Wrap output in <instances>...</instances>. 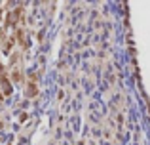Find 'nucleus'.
<instances>
[{"mask_svg":"<svg viewBox=\"0 0 150 145\" xmlns=\"http://www.w3.org/2000/svg\"><path fill=\"white\" fill-rule=\"evenodd\" d=\"M17 40H19V44H21V46H27V40H25V33H23V29L17 31Z\"/></svg>","mask_w":150,"mask_h":145,"instance_id":"7ed1b4c3","label":"nucleus"},{"mask_svg":"<svg viewBox=\"0 0 150 145\" xmlns=\"http://www.w3.org/2000/svg\"><path fill=\"white\" fill-rule=\"evenodd\" d=\"M0 17H2V10H0Z\"/></svg>","mask_w":150,"mask_h":145,"instance_id":"39448f33","label":"nucleus"},{"mask_svg":"<svg viewBox=\"0 0 150 145\" xmlns=\"http://www.w3.org/2000/svg\"><path fill=\"white\" fill-rule=\"evenodd\" d=\"M2 71H4V69H2V65H0V73H2Z\"/></svg>","mask_w":150,"mask_h":145,"instance_id":"20e7f679","label":"nucleus"},{"mask_svg":"<svg viewBox=\"0 0 150 145\" xmlns=\"http://www.w3.org/2000/svg\"><path fill=\"white\" fill-rule=\"evenodd\" d=\"M0 86H2V96H10L11 94V84H10V80H8L6 76H0Z\"/></svg>","mask_w":150,"mask_h":145,"instance_id":"f257e3e1","label":"nucleus"},{"mask_svg":"<svg viewBox=\"0 0 150 145\" xmlns=\"http://www.w3.org/2000/svg\"><path fill=\"white\" fill-rule=\"evenodd\" d=\"M36 94H38L36 84H34V82H29V84H27V97H34Z\"/></svg>","mask_w":150,"mask_h":145,"instance_id":"f03ea898","label":"nucleus"}]
</instances>
